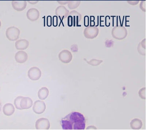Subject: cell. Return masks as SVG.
I'll use <instances>...</instances> for the list:
<instances>
[{
	"label": "cell",
	"instance_id": "cell-1",
	"mask_svg": "<svg viewBox=\"0 0 146 130\" xmlns=\"http://www.w3.org/2000/svg\"><path fill=\"white\" fill-rule=\"evenodd\" d=\"M86 120L84 115L78 112H72L62 118L60 123L64 130H83Z\"/></svg>",
	"mask_w": 146,
	"mask_h": 130
},
{
	"label": "cell",
	"instance_id": "cell-2",
	"mask_svg": "<svg viewBox=\"0 0 146 130\" xmlns=\"http://www.w3.org/2000/svg\"><path fill=\"white\" fill-rule=\"evenodd\" d=\"M112 36L115 39L121 40L126 38L127 35V31L124 26H115L111 31Z\"/></svg>",
	"mask_w": 146,
	"mask_h": 130
},
{
	"label": "cell",
	"instance_id": "cell-3",
	"mask_svg": "<svg viewBox=\"0 0 146 130\" xmlns=\"http://www.w3.org/2000/svg\"><path fill=\"white\" fill-rule=\"evenodd\" d=\"M20 34V30L16 27H10L6 30V36L9 41H17L19 38Z\"/></svg>",
	"mask_w": 146,
	"mask_h": 130
},
{
	"label": "cell",
	"instance_id": "cell-4",
	"mask_svg": "<svg viewBox=\"0 0 146 130\" xmlns=\"http://www.w3.org/2000/svg\"><path fill=\"white\" fill-rule=\"evenodd\" d=\"M99 33V29L96 26H88L84 29V37L87 39H93L97 37Z\"/></svg>",
	"mask_w": 146,
	"mask_h": 130
},
{
	"label": "cell",
	"instance_id": "cell-5",
	"mask_svg": "<svg viewBox=\"0 0 146 130\" xmlns=\"http://www.w3.org/2000/svg\"><path fill=\"white\" fill-rule=\"evenodd\" d=\"M68 24L70 23V26L73 25V23L75 24L78 23L81 20V14L76 11H72L69 13L68 16Z\"/></svg>",
	"mask_w": 146,
	"mask_h": 130
},
{
	"label": "cell",
	"instance_id": "cell-6",
	"mask_svg": "<svg viewBox=\"0 0 146 130\" xmlns=\"http://www.w3.org/2000/svg\"><path fill=\"white\" fill-rule=\"evenodd\" d=\"M50 127V122L46 118H40L36 121V128L37 130H48Z\"/></svg>",
	"mask_w": 146,
	"mask_h": 130
},
{
	"label": "cell",
	"instance_id": "cell-7",
	"mask_svg": "<svg viewBox=\"0 0 146 130\" xmlns=\"http://www.w3.org/2000/svg\"><path fill=\"white\" fill-rule=\"evenodd\" d=\"M41 71L40 69L36 67H33L30 69L28 72V76L33 81L38 80L41 77Z\"/></svg>",
	"mask_w": 146,
	"mask_h": 130
},
{
	"label": "cell",
	"instance_id": "cell-8",
	"mask_svg": "<svg viewBox=\"0 0 146 130\" xmlns=\"http://www.w3.org/2000/svg\"><path fill=\"white\" fill-rule=\"evenodd\" d=\"M58 58L62 63H68L71 62L72 59V55L69 51L64 50L60 53Z\"/></svg>",
	"mask_w": 146,
	"mask_h": 130
},
{
	"label": "cell",
	"instance_id": "cell-9",
	"mask_svg": "<svg viewBox=\"0 0 146 130\" xmlns=\"http://www.w3.org/2000/svg\"><path fill=\"white\" fill-rule=\"evenodd\" d=\"M46 108V106L44 101L37 100L35 101L33 107V110L35 114H40L44 112Z\"/></svg>",
	"mask_w": 146,
	"mask_h": 130
},
{
	"label": "cell",
	"instance_id": "cell-10",
	"mask_svg": "<svg viewBox=\"0 0 146 130\" xmlns=\"http://www.w3.org/2000/svg\"><path fill=\"white\" fill-rule=\"evenodd\" d=\"M40 16V13L38 10L35 8L30 9L27 11V19L32 22L37 20Z\"/></svg>",
	"mask_w": 146,
	"mask_h": 130
},
{
	"label": "cell",
	"instance_id": "cell-11",
	"mask_svg": "<svg viewBox=\"0 0 146 130\" xmlns=\"http://www.w3.org/2000/svg\"><path fill=\"white\" fill-rule=\"evenodd\" d=\"M69 13V10L64 6H58L55 10V14L56 16L59 17L60 18L62 19L67 18Z\"/></svg>",
	"mask_w": 146,
	"mask_h": 130
},
{
	"label": "cell",
	"instance_id": "cell-12",
	"mask_svg": "<svg viewBox=\"0 0 146 130\" xmlns=\"http://www.w3.org/2000/svg\"><path fill=\"white\" fill-rule=\"evenodd\" d=\"M12 6L14 9L18 11H23L27 7V2L26 1H14L11 2Z\"/></svg>",
	"mask_w": 146,
	"mask_h": 130
},
{
	"label": "cell",
	"instance_id": "cell-13",
	"mask_svg": "<svg viewBox=\"0 0 146 130\" xmlns=\"http://www.w3.org/2000/svg\"><path fill=\"white\" fill-rule=\"evenodd\" d=\"M15 59L16 62L19 63H24L28 59V55L26 52L19 51L15 54Z\"/></svg>",
	"mask_w": 146,
	"mask_h": 130
},
{
	"label": "cell",
	"instance_id": "cell-14",
	"mask_svg": "<svg viewBox=\"0 0 146 130\" xmlns=\"http://www.w3.org/2000/svg\"><path fill=\"white\" fill-rule=\"evenodd\" d=\"M33 101L32 99L29 97H23L20 103V106L22 110H27L32 107Z\"/></svg>",
	"mask_w": 146,
	"mask_h": 130
},
{
	"label": "cell",
	"instance_id": "cell-15",
	"mask_svg": "<svg viewBox=\"0 0 146 130\" xmlns=\"http://www.w3.org/2000/svg\"><path fill=\"white\" fill-rule=\"evenodd\" d=\"M29 46V42L25 39H21L17 41L15 43V46L17 50H24Z\"/></svg>",
	"mask_w": 146,
	"mask_h": 130
},
{
	"label": "cell",
	"instance_id": "cell-16",
	"mask_svg": "<svg viewBox=\"0 0 146 130\" xmlns=\"http://www.w3.org/2000/svg\"><path fill=\"white\" fill-rule=\"evenodd\" d=\"M3 111L5 115L7 116H11L14 114L15 109L12 104L7 103L3 106Z\"/></svg>",
	"mask_w": 146,
	"mask_h": 130
},
{
	"label": "cell",
	"instance_id": "cell-17",
	"mask_svg": "<svg viewBox=\"0 0 146 130\" xmlns=\"http://www.w3.org/2000/svg\"><path fill=\"white\" fill-rule=\"evenodd\" d=\"M49 94V90L46 87H43L39 90L38 96L40 99L45 100L47 98Z\"/></svg>",
	"mask_w": 146,
	"mask_h": 130
},
{
	"label": "cell",
	"instance_id": "cell-18",
	"mask_svg": "<svg viewBox=\"0 0 146 130\" xmlns=\"http://www.w3.org/2000/svg\"><path fill=\"white\" fill-rule=\"evenodd\" d=\"M131 128L133 129H139L141 128L142 122L139 119H133L130 123Z\"/></svg>",
	"mask_w": 146,
	"mask_h": 130
},
{
	"label": "cell",
	"instance_id": "cell-19",
	"mask_svg": "<svg viewBox=\"0 0 146 130\" xmlns=\"http://www.w3.org/2000/svg\"><path fill=\"white\" fill-rule=\"evenodd\" d=\"M146 39L139 43L137 48L139 53L142 55H145Z\"/></svg>",
	"mask_w": 146,
	"mask_h": 130
},
{
	"label": "cell",
	"instance_id": "cell-20",
	"mask_svg": "<svg viewBox=\"0 0 146 130\" xmlns=\"http://www.w3.org/2000/svg\"><path fill=\"white\" fill-rule=\"evenodd\" d=\"M80 1H70L68 2V7L70 9H74L79 6Z\"/></svg>",
	"mask_w": 146,
	"mask_h": 130
},
{
	"label": "cell",
	"instance_id": "cell-21",
	"mask_svg": "<svg viewBox=\"0 0 146 130\" xmlns=\"http://www.w3.org/2000/svg\"><path fill=\"white\" fill-rule=\"evenodd\" d=\"M23 97V96H18L15 99V100H14V105H15V108L18 110H22L20 106V103Z\"/></svg>",
	"mask_w": 146,
	"mask_h": 130
},
{
	"label": "cell",
	"instance_id": "cell-22",
	"mask_svg": "<svg viewBox=\"0 0 146 130\" xmlns=\"http://www.w3.org/2000/svg\"><path fill=\"white\" fill-rule=\"evenodd\" d=\"M102 60H97L96 59H92L90 61H87V62L88 64L91 65L93 66H96L100 65V63L102 62Z\"/></svg>",
	"mask_w": 146,
	"mask_h": 130
},
{
	"label": "cell",
	"instance_id": "cell-23",
	"mask_svg": "<svg viewBox=\"0 0 146 130\" xmlns=\"http://www.w3.org/2000/svg\"><path fill=\"white\" fill-rule=\"evenodd\" d=\"M139 93L140 97H141L143 99V97H144L145 98V88L139 91Z\"/></svg>",
	"mask_w": 146,
	"mask_h": 130
},
{
	"label": "cell",
	"instance_id": "cell-24",
	"mask_svg": "<svg viewBox=\"0 0 146 130\" xmlns=\"http://www.w3.org/2000/svg\"><path fill=\"white\" fill-rule=\"evenodd\" d=\"M140 8L143 11L145 12V1H142L140 4Z\"/></svg>",
	"mask_w": 146,
	"mask_h": 130
},
{
	"label": "cell",
	"instance_id": "cell-25",
	"mask_svg": "<svg viewBox=\"0 0 146 130\" xmlns=\"http://www.w3.org/2000/svg\"><path fill=\"white\" fill-rule=\"evenodd\" d=\"M53 24L54 27L56 26L58 23V18L57 16H55L53 18Z\"/></svg>",
	"mask_w": 146,
	"mask_h": 130
},
{
	"label": "cell",
	"instance_id": "cell-26",
	"mask_svg": "<svg viewBox=\"0 0 146 130\" xmlns=\"http://www.w3.org/2000/svg\"><path fill=\"white\" fill-rule=\"evenodd\" d=\"M78 46L76 44H74V45L71 46V50L73 52H76L78 51Z\"/></svg>",
	"mask_w": 146,
	"mask_h": 130
},
{
	"label": "cell",
	"instance_id": "cell-27",
	"mask_svg": "<svg viewBox=\"0 0 146 130\" xmlns=\"http://www.w3.org/2000/svg\"><path fill=\"white\" fill-rule=\"evenodd\" d=\"M49 19V20L48 18H47V25H48V24H49V25H48V26L50 27L52 25V18L50 16H48L47 17Z\"/></svg>",
	"mask_w": 146,
	"mask_h": 130
},
{
	"label": "cell",
	"instance_id": "cell-28",
	"mask_svg": "<svg viewBox=\"0 0 146 130\" xmlns=\"http://www.w3.org/2000/svg\"><path fill=\"white\" fill-rule=\"evenodd\" d=\"M38 2V1H29V2L30 4H36V3H37Z\"/></svg>",
	"mask_w": 146,
	"mask_h": 130
},
{
	"label": "cell",
	"instance_id": "cell-29",
	"mask_svg": "<svg viewBox=\"0 0 146 130\" xmlns=\"http://www.w3.org/2000/svg\"><path fill=\"white\" fill-rule=\"evenodd\" d=\"M1 101H0V112L1 111Z\"/></svg>",
	"mask_w": 146,
	"mask_h": 130
},
{
	"label": "cell",
	"instance_id": "cell-30",
	"mask_svg": "<svg viewBox=\"0 0 146 130\" xmlns=\"http://www.w3.org/2000/svg\"><path fill=\"white\" fill-rule=\"evenodd\" d=\"M1 25H2V23H1V22L0 20V28H1Z\"/></svg>",
	"mask_w": 146,
	"mask_h": 130
},
{
	"label": "cell",
	"instance_id": "cell-31",
	"mask_svg": "<svg viewBox=\"0 0 146 130\" xmlns=\"http://www.w3.org/2000/svg\"><path fill=\"white\" fill-rule=\"evenodd\" d=\"M0 91H1V87H0Z\"/></svg>",
	"mask_w": 146,
	"mask_h": 130
}]
</instances>
